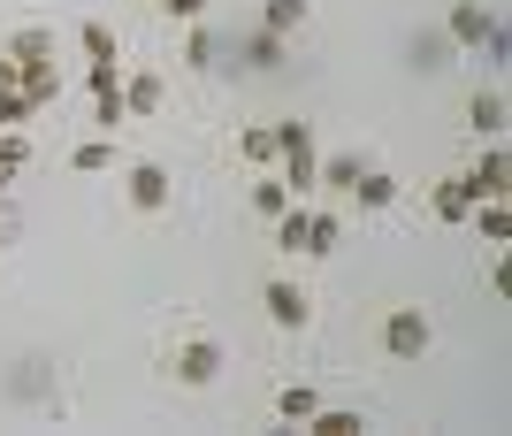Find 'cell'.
<instances>
[{
	"label": "cell",
	"instance_id": "obj_7",
	"mask_svg": "<svg viewBox=\"0 0 512 436\" xmlns=\"http://www.w3.org/2000/svg\"><path fill=\"white\" fill-rule=\"evenodd\" d=\"M505 184H512V161H505V146H490L482 169H467V192L474 199H505Z\"/></svg>",
	"mask_w": 512,
	"mask_h": 436
},
{
	"label": "cell",
	"instance_id": "obj_30",
	"mask_svg": "<svg viewBox=\"0 0 512 436\" xmlns=\"http://www.w3.org/2000/svg\"><path fill=\"white\" fill-rule=\"evenodd\" d=\"M207 8H214V0H161V16H169V23H199Z\"/></svg>",
	"mask_w": 512,
	"mask_h": 436
},
{
	"label": "cell",
	"instance_id": "obj_12",
	"mask_svg": "<svg viewBox=\"0 0 512 436\" xmlns=\"http://www.w3.org/2000/svg\"><path fill=\"white\" fill-rule=\"evenodd\" d=\"M46 54H54V31H46V23H23L16 39H8V62H46Z\"/></svg>",
	"mask_w": 512,
	"mask_h": 436
},
{
	"label": "cell",
	"instance_id": "obj_25",
	"mask_svg": "<svg viewBox=\"0 0 512 436\" xmlns=\"http://www.w3.org/2000/svg\"><path fill=\"white\" fill-rule=\"evenodd\" d=\"M245 62L253 69H283V39L276 31H253V39H245Z\"/></svg>",
	"mask_w": 512,
	"mask_h": 436
},
{
	"label": "cell",
	"instance_id": "obj_14",
	"mask_svg": "<svg viewBox=\"0 0 512 436\" xmlns=\"http://www.w3.org/2000/svg\"><path fill=\"white\" fill-rule=\"evenodd\" d=\"M77 46H85L92 62H123V39H115V31H107L100 16H92V23H77Z\"/></svg>",
	"mask_w": 512,
	"mask_h": 436
},
{
	"label": "cell",
	"instance_id": "obj_6",
	"mask_svg": "<svg viewBox=\"0 0 512 436\" xmlns=\"http://www.w3.org/2000/svg\"><path fill=\"white\" fill-rule=\"evenodd\" d=\"M490 31H497V16L482 8V0H451V16H444L451 46H490Z\"/></svg>",
	"mask_w": 512,
	"mask_h": 436
},
{
	"label": "cell",
	"instance_id": "obj_8",
	"mask_svg": "<svg viewBox=\"0 0 512 436\" xmlns=\"http://www.w3.org/2000/svg\"><path fill=\"white\" fill-rule=\"evenodd\" d=\"M428 215H436V222H467V215H474L467 176H444V184H436V199H428Z\"/></svg>",
	"mask_w": 512,
	"mask_h": 436
},
{
	"label": "cell",
	"instance_id": "obj_10",
	"mask_svg": "<svg viewBox=\"0 0 512 436\" xmlns=\"http://www.w3.org/2000/svg\"><path fill=\"white\" fill-rule=\"evenodd\" d=\"M299 429L306 436H360V414H352V406H314Z\"/></svg>",
	"mask_w": 512,
	"mask_h": 436
},
{
	"label": "cell",
	"instance_id": "obj_5",
	"mask_svg": "<svg viewBox=\"0 0 512 436\" xmlns=\"http://www.w3.org/2000/svg\"><path fill=\"white\" fill-rule=\"evenodd\" d=\"M260 306H268V322H276V329H306V322H314V299H306L299 284H283V276L260 284Z\"/></svg>",
	"mask_w": 512,
	"mask_h": 436
},
{
	"label": "cell",
	"instance_id": "obj_21",
	"mask_svg": "<svg viewBox=\"0 0 512 436\" xmlns=\"http://www.w3.org/2000/svg\"><path fill=\"white\" fill-rule=\"evenodd\" d=\"M283 207H291V184H283V176H268V184H253V215H260V222H276Z\"/></svg>",
	"mask_w": 512,
	"mask_h": 436
},
{
	"label": "cell",
	"instance_id": "obj_1",
	"mask_svg": "<svg viewBox=\"0 0 512 436\" xmlns=\"http://www.w3.org/2000/svg\"><path fill=\"white\" fill-rule=\"evenodd\" d=\"M276 161H283V184L291 192H314V169H321V153H314V123H276Z\"/></svg>",
	"mask_w": 512,
	"mask_h": 436
},
{
	"label": "cell",
	"instance_id": "obj_15",
	"mask_svg": "<svg viewBox=\"0 0 512 436\" xmlns=\"http://www.w3.org/2000/svg\"><path fill=\"white\" fill-rule=\"evenodd\" d=\"M306 215H314V207H299V199L276 215V253H306Z\"/></svg>",
	"mask_w": 512,
	"mask_h": 436
},
{
	"label": "cell",
	"instance_id": "obj_23",
	"mask_svg": "<svg viewBox=\"0 0 512 436\" xmlns=\"http://www.w3.org/2000/svg\"><path fill=\"white\" fill-rule=\"evenodd\" d=\"M413 62H421L428 77H436V69H451V39H444V31H421V46H413Z\"/></svg>",
	"mask_w": 512,
	"mask_h": 436
},
{
	"label": "cell",
	"instance_id": "obj_22",
	"mask_svg": "<svg viewBox=\"0 0 512 436\" xmlns=\"http://www.w3.org/2000/svg\"><path fill=\"white\" fill-rule=\"evenodd\" d=\"M352 192H360V207H390V199H398V176H383V169H360V184H352Z\"/></svg>",
	"mask_w": 512,
	"mask_h": 436
},
{
	"label": "cell",
	"instance_id": "obj_29",
	"mask_svg": "<svg viewBox=\"0 0 512 436\" xmlns=\"http://www.w3.org/2000/svg\"><path fill=\"white\" fill-rule=\"evenodd\" d=\"M85 85H92V100H100V92H123V69L115 62H85Z\"/></svg>",
	"mask_w": 512,
	"mask_h": 436
},
{
	"label": "cell",
	"instance_id": "obj_17",
	"mask_svg": "<svg viewBox=\"0 0 512 436\" xmlns=\"http://www.w3.org/2000/svg\"><path fill=\"white\" fill-rule=\"evenodd\" d=\"M237 161H253V169H268V161H276V131H268V123H253V131H237Z\"/></svg>",
	"mask_w": 512,
	"mask_h": 436
},
{
	"label": "cell",
	"instance_id": "obj_13",
	"mask_svg": "<svg viewBox=\"0 0 512 436\" xmlns=\"http://www.w3.org/2000/svg\"><path fill=\"white\" fill-rule=\"evenodd\" d=\"M467 123L482 138H497V131H505V92H474V100H467Z\"/></svg>",
	"mask_w": 512,
	"mask_h": 436
},
{
	"label": "cell",
	"instance_id": "obj_18",
	"mask_svg": "<svg viewBox=\"0 0 512 436\" xmlns=\"http://www.w3.org/2000/svg\"><path fill=\"white\" fill-rule=\"evenodd\" d=\"M337 238H344V222L329 215V207H314V215H306V253H337Z\"/></svg>",
	"mask_w": 512,
	"mask_h": 436
},
{
	"label": "cell",
	"instance_id": "obj_2",
	"mask_svg": "<svg viewBox=\"0 0 512 436\" xmlns=\"http://www.w3.org/2000/svg\"><path fill=\"white\" fill-rule=\"evenodd\" d=\"M428 337H436V329H428L421 306H390V314H383V352H390V360H421Z\"/></svg>",
	"mask_w": 512,
	"mask_h": 436
},
{
	"label": "cell",
	"instance_id": "obj_20",
	"mask_svg": "<svg viewBox=\"0 0 512 436\" xmlns=\"http://www.w3.org/2000/svg\"><path fill=\"white\" fill-rule=\"evenodd\" d=\"M23 161H31V138H23V131H0V192L16 184V169H23Z\"/></svg>",
	"mask_w": 512,
	"mask_h": 436
},
{
	"label": "cell",
	"instance_id": "obj_19",
	"mask_svg": "<svg viewBox=\"0 0 512 436\" xmlns=\"http://www.w3.org/2000/svg\"><path fill=\"white\" fill-rule=\"evenodd\" d=\"M69 169H77V176H100V169H115V138H85V146L69 153Z\"/></svg>",
	"mask_w": 512,
	"mask_h": 436
},
{
	"label": "cell",
	"instance_id": "obj_24",
	"mask_svg": "<svg viewBox=\"0 0 512 436\" xmlns=\"http://www.w3.org/2000/svg\"><path fill=\"white\" fill-rule=\"evenodd\" d=\"M314 406H321V398L306 391V383H283V391H276V414H283V421H306Z\"/></svg>",
	"mask_w": 512,
	"mask_h": 436
},
{
	"label": "cell",
	"instance_id": "obj_31",
	"mask_svg": "<svg viewBox=\"0 0 512 436\" xmlns=\"http://www.w3.org/2000/svg\"><path fill=\"white\" fill-rule=\"evenodd\" d=\"M8 85H16V62H8V54H0V92H8Z\"/></svg>",
	"mask_w": 512,
	"mask_h": 436
},
{
	"label": "cell",
	"instance_id": "obj_3",
	"mask_svg": "<svg viewBox=\"0 0 512 436\" xmlns=\"http://www.w3.org/2000/svg\"><path fill=\"white\" fill-rule=\"evenodd\" d=\"M169 368H176V383H184V391H207L214 375H222V345H214V337H184Z\"/></svg>",
	"mask_w": 512,
	"mask_h": 436
},
{
	"label": "cell",
	"instance_id": "obj_28",
	"mask_svg": "<svg viewBox=\"0 0 512 436\" xmlns=\"http://www.w3.org/2000/svg\"><path fill=\"white\" fill-rule=\"evenodd\" d=\"M31 115H39V108H31V100H23L16 85L0 92V131H16V123H31Z\"/></svg>",
	"mask_w": 512,
	"mask_h": 436
},
{
	"label": "cell",
	"instance_id": "obj_11",
	"mask_svg": "<svg viewBox=\"0 0 512 436\" xmlns=\"http://www.w3.org/2000/svg\"><path fill=\"white\" fill-rule=\"evenodd\" d=\"M161 92H169V85H161L153 69H138V77H123V108L130 115H153V108H161Z\"/></svg>",
	"mask_w": 512,
	"mask_h": 436
},
{
	"label": "cell",
	"instance_id": "obj_9",
	"mask_svg": "<svg viewBox=\"0 0 512 436\" xmlns=\"http://www.w3.org/2000/svg\"><path fill=\"white\" fill-rule=\"evenodd\" d=\"M352 184H360V153H329L314 169V192H352Z\"/></svg>",
	"mask_w": 512,
	"mask_h": 436
},
{
	"label": "cell",
	"instance_id": "obj_27",
	"mask_svg": "<svg viewBox=\"0 0 512 436\" xmlns=\"http://www.w3.org/2000/svg\"><path fill=\"white\" fill-rule=\"evenodd\" d=\"M474 207H482V238H490V245H505V238H512V215H505V199H474Z\"/></svg>",
	"mask_w": 512,
	"mask_h": 436
},
{
	"label": "cell",
	"instance_id": "obj_16",
	"mask_svg": "<svg viewBox=\"0 0 512 436\" xmlns=\"http://www.w3.org/2000/svg\"><path fill=\"white\" fill-rule=\"evenodd\" d=\"M306 16H314L306 0H268V8H260V31H276V39H283V31H299Z\"/></svg>",
	"mask_w": 512,
	"mask_h": 436
},
{
	"label": "cell",
	"instance_id": "obj_4",
	"mask_svg": "<svg viewBox=\"0 0 512 436\" xmlns=\"http://www.w3.org/2000/svg\"><path fill=\"white\" fill-rule=\"evenodd\" d=\"M169 169H161V161H130V176H123V199L130 207H138V215H161V207H169Z\"/></svg>",
	"mask_w": 512,
	"mask_h": 436
},
{
	"label": "cell",
	"instance_id": "obj_26",
	"mask_svg": "<svg viewBox=\"0 0 512 436\" xmlns=\"http://www.w3.org/2000/svg\"><path fill=\"white\" fill-rule=\"evenodd\" d=\"M214 46H222V39H214L207 23H192V39H184V69H214Z\"/></svg>",
	"mask_w": 512,
	"mask_h": 436
}]
</instances>
